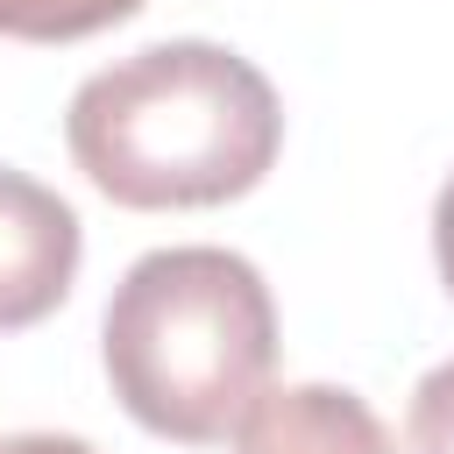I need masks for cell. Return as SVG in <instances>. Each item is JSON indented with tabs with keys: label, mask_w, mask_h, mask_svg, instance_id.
<instances>
[{
	"label": "cell",
	"mask_w": 454,
	"mask_h": 454,
	"mask_svg": "<svg viewBox=\"0 0 454 454\" xmlns=\"http://www.w3.org/2000/svg\"><path fill=\"white\" fill-rule=\"evenodd\" d=\"M433 262H440V284L454 291V177L433 199Z\"/></svg>",
	"instance_id": "cell-7"
},
{
	"label": "cell",
	"mask_w": 454,
	"mask_h": 454,
	"mask_svg": "<svg viewBox=\"0 0 454 454\" xmlns=\"http://www.w3.org/2000/svg\"><path fill=\"white\" fill-rule=\"evenodd\" d=\"M234 454H397L383 419L340 390V383H284L262 390L241 426H234Z\"/></svg>",
	"instance_id": "cell-4"
},
{
	"label": "cell",
	"mask_w": 454,
	"mask_h": 454,
	"mask_svg": "<svg viewBox=\"0 0 454 454\" xmlns=\"http://www.w3.org/2000/svg\"><path fill=\"white\" fill-rule=\"evenodd\" d=\"M99 355L121 411L177 447H213L270 390L277 305L248 255L149 248L106 298Z\"/></svg>",
	"instance_id": "cell-2"
},
{
	"label": "cell",
	"mask_w": 454,
	"mask_h": 454,
	"mask_svg": "<svg viewBox=\"0 0 454 454\" xmlns=\"http://www.w3.org/2000/svg\"><path fill=\"white\" fill-rule=\"evenodd\" d=\"M0 454H99V447L78 440V433H7Z\"/></svg>",
	"instance_id": "cell-8"
},
{
	"label": "cell",
	"mask_w": 454,
	"mask_h": 454,
	"mask_svg": "<svg viewBox=\"0 0 454 454\" xmlns=\"http://www.w3.org/2000/svg\"><path fill=\"white\" fill-rule=\"evenodd\" d=\"M142 14V0H0V35L14 43H78Z\"/></svg>",
	"instance_id": "cell-5"
},
{
	"label": "cell",
	"mask_w": 454,
	"mask_h": 454,
	"mask_svg": "<svg viewBox=\"0 0 454 454\" xmlns=\"http://www.w3.org/2000/svg\"><path fill=\"white\" fill-rule=\"evenodd\" d=\"M71 163L135 213L227 206L255 192L284 149L270 78L227 43H149L71 92Z\"/></svg>",
	"instance_id": "cell-1"
},
{
	"label": "cell",
	"mask_w": 454,
	"mask_h": 454,
	"mask_svg": "<svg viewBox=\"0 0 454 454\" xmlns=\"http://www.w3.org/2000/svg\"><path fill=\"white\" fill-rule=\"evenodd\" d=\"M404 447L411 454H454V362L419 376L411 419H404Z\"/></svg>",
	"instance_id": "cell-6"
},
{
	"label": "cell",
	"mask_w": 454,
	"mask_h": 454,
	"mask_svg": "<svg viewBox=\"0 0 454 454\" xmlns=\"http://www.w3.org/2000/svg\"><path fill=\"white\" fill-rule=\"evenodd\" d=\"M85 227L28 170H0V333L50 319L78 284Z\"/></svg>",
	"instance_id": "cell-3"
}]
</instances>
